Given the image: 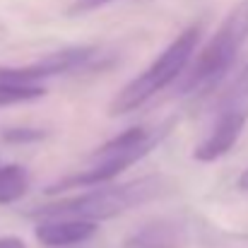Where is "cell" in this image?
<instances>
[{"label": "cell", "instance_id": "obj_1", "mask_svg": "<svg viewBox=\"0 0 248 248\" xmlns=\"http://www.w3.org/2000/svg\"><path fill=\"white\" fill-rule=\"evenodd\" d=\"M171 190V181L164 176H142L121 186H99L89 193L75 198H65L58 202L39 205L29 212L31 219H51V217H73L87 222H101L118 217L128 210L147 205Z\"/></svg>", "mask_w": 248, "mask_h": 248}, {"label": "cell", "instance_id": "obj_2", "mask_svg": "<svg viewBox=\"0 0 248 248\" xmlns=\"http://www.w3.org/2000/svg\"><path fill=\"white\" fill-rule=\"evenodd\" d=\"M248 39V0H241L219 24L205 48L188 63L181 80V94L207 92L219 82L234 65L244 41Z\"/></svg>", "mask_w": 248, "mask_h": 248}, {"label": "cell", "instance_id": "obj_3", "mask_svg": "<svg viewBox=\"0 0 248 248\" xmlns=\"http://www.w3.org/2000/svg\"><path fill=\"white\" fill-rule=\"evenodd\" d=\"M200 41V27L193 24L188 29H183L164 51L159 53L157 61H152V65L140 73L138 78H133L125 87H121L116 92V96L108 104V113L118 116V113H130L135 108H140L142 104H147L157 92H162L164 87L176 82L183 70L188 68L195 48Z\"/></svg>", "mask_w": 248, "mask_h": 248}, {"label": "cell", "instance_id": "obj_4", "mask_svg": "<svg viewBox=\"0 0 248 248\" xmlns=\"http://www.w3.org/2000/svg\"><path fill=\"white\" fill-rule=\"evenodd\" d=\"M96 56L94 46H70V48H61L53 53H46L44 58L29 63V65H0V80L5 82H17V84H39L41 80L56 78V75H68L75 70H82L92 63V58Z\"/></svg>", "mask_w": 248, "mask_h": 248}, {"label": "cell", "instance_id": "obj_5", "mask_svg": "<svg viewBox=\"0 0 248 248\" xmlns=\"http://www.w3.org/2000/svg\"><path fill=\"white\" fill-rule=\"evenodd\" d=\"M246 121H248V113H244V111L219 108L212 130H210L207 138L195 147L193 157H195L198 162H215V159L224 157V155L239 142Z\"/></svg>", "mask_w": 248, "mask_h": 248}, {"label": "cell", "instance_id": "obj_6", "mask_svg": "<svg viewBox=\"0 0 248 248\" xmlns=\"http://www.w3.org/2000/svg\"><path fill=\"white\" fill-rule=\"evenodd\" d=\"M190 241L188 224L173 217L152 219L123 239V248H186Z\"/></svg>", "mask_w": 248, "mask_h": 248}, {"label": "cell", "instance_id": "obj_7", "mask_svg": "<svg viewBox=\"0 0 248 248\" xmlns=\"http://www.w3.org/2000/svg\"><path fill=\"white\" fill-rule=\"evenodd\" d=\"M96 234V222L73 219V217H51L39 219L34 227V236L46 248H70L89 241Z\"/></svg>", "mask_w": 248, "mask_h": 248}, {"label": "cell", "instance_id": "obj_8", "mask_svg": "<svg viewBox=\"0 0 248 248\" xmlns=\"http://www.w3.org/2000/svg\"><path fill=\"white\" fill-rule=\"evenodd\" d=\"M29 188V173L19 164H0V205L19 200Z\"/></svg>", "mask_w": 248, "mask_h": 248}, {"label": "cell", "instance_id": "obj_9", "mask_svg": "<svg viewBox=\"0 0 248 248\" xmlns=\"http://www.w3.org/2000/svg\"><path fill=\"white\" fill-rule=\"evenodd\" d=\"M44 94H46V89L41 84H17L0 80V108L12 106V104L34 101V99H41Z\"/></svg>", "mask_w": 248, "mask_h": 248}, {"label": "cell", "instance_id": "obj_10", "mask_svg": "<svg viewBox=\"0 0 248 248\" xmlns=\"http://www.w3.org/2000/svg\"><path fill=\"white\" fill-rule=\"evenodd\" d=\"M219 108H236L248 113V65L241 70V75L234 80V84L229 87V92L222 96Z\"/></svg>", "mask_w": 248, "mask_h": 248}, {"label": "cell", "instance_id": "obj_11", "mask_svg": "<svg viewBox=\"0 0 248 248\" xmlns=\"http://www.w3.org/2000/svg\"><path fill=\"white\" fill-rule=\"evenodd\" d=\"M46 138V130H39V128H10L5 130L2 140L5 142H36V140H44Z\"/></svg>", "mask_w": 248, "mask_h": 248}, {"label": "cell", "instance_id": "obj_12", "mask_svg": "<svg viewBox=\"0 0 248 248\" xmlns=\"http://www.w3.org/2000/svg\"><path fill=\"white\" fill-rule=\"evenodd\" d=\"M108 2H113V0H78V2H75V7H73V12H87V10H96V7H101V5H108Z\"/></svg>", "mask_w": 248, "mask_h": 248}, {"label": "cell", "instance_id": "obj_13", "mask_svg": "<svg viewBox=\"0 0 248 248\" xmlns=\"http://www.w3.org/2000/svg\"><path fill=\"white\" fill-rule=\"evenodd\" d=\"M0 248H27V244L17 236H0Z\"/></svg>", "mask_w": 248, "mask_h": 248}, {"label": "cell", "instance_id": "obj_14", "mask_svg": "<svg viewBox=\"0 0 248 248\" xmlns=\"http://www.w3.org/2000/svg\"><path fill=\"white\" fill-rule=\"evenodd\" d=\"M239 188H241V190H248V169L239 176Z\"/></svg>", "mask_w": 248, "mask_h": 248}]
</instances>
